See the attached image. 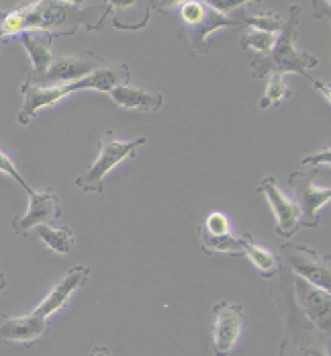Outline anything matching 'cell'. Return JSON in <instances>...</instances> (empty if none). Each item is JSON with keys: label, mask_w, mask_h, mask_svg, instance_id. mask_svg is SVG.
<instances>
[{"label": "cell", "mask_w": 331, "mask_h": 356, "mask_svg": "<svg viewBox=\"0 0 331 356\" xmlns=\"http://www.w3.org/2000/svg\"><path fill=\"white\" fill-rule=\"evenodd\" d=\"M298 19H300V8L293 6L291 8V19L282 27L280 35H276V43L270 49V54L264 56V58H256L252 62V76L254 78H264V76H270V74H285V72L300 74L307 80L311 78L307 70L317 68L319 58L296 47Z\"/></svg>", "instance_id": "cell-2"}, {"label": "cell", "mask_w": 331, "mask_h": 356, "mask_svg": "<svg viewBox=\"0 0 331 356\" xmlns=\"http://www.w3.org/2000/svg\"><path fill=\"white\" fill-rule=\"evenodd\" d=\"M29 199H31L29 211L25 215H21V217H17L12 221V229L17 234H21V236H25L27 232L35 229L37 225H49L53 219H58L62 215L58 195L51 188L49 191H43V193L31 191L29 193Z\"/></svg>", "instance_id": "cell-13"}, {"label": "cell", "mask_w": 331, "mask_h": 356, "mask_svg": "<svg viewBox=\"0 0 331 356\" xmlns=\"http://www.w3.org/2000/svg\"><path fill=\"white\" fill-rule=\"evenodd\" d=\"M92 2H33L27 13V31L25 33H47L53 35H72L78 27L96 29L99 27L88 19L96 15L90 8Z\"/></svg>", "instance_id": "cell-3"}, {"label": "cell", "mask_w": 331, "mask_h": 356, "mask_svg": "<svg viewBox=\"0 0 331 356\" xmlns=\"http://www.w3.org/2000/svg\"><path fill=\"white\" fill-rule=\"evenodd\" d=\"M260 191L266 195L272 211L276 215V232L282 238H293L294 234L305 225L303 221V213L298 209V205L294 203L293 199H289L276 184V178L266 177L260 182Z\"/></svg>", "instance_id": "cell-11"}, {"label": "cell", "mask_w": 331, "mask_h": 356, "mask_svg": "<svg viewBox=\"0 0 331 356\" xmlns=\"http://www.w3.org/2000/svg\"><path fill=\"white\" fill-rule=\"evenodd\" d=\"M19 39L25 45V49H27V54L31 56V62H33V72L29 74V78L43 76L45 72L49 70V66H51V62L56 58L51 54V49H49L51 37L37 35V33H21Z\"/></svg>", "instance_id": "cell-18"}, {"label": "cell", "mask_w": 331, "mask_h": 356, "mask_svg": "<svg viewBox=\"0 0 331 356\" xmlns=\"http://www.w3.org/2000/svg\"><path fill=\"white\" fill-rule=\"evenodd\" d=\"M293 297L298 312L305 316L319 332L330 336L331 321V295L319 286L311 285L298 277H293Z\"/></svg>", "instance_id": "cell-8"}, {"label": "cell", "mask_w": 331, "mask_h": 356, "mask_svg": "<svg viewBox=\"0 0 331 356\" xmlns=\"http://www.w3.org/2000/svg\"><path fill=\"white\" fill-rule=\"evenodd\" d=\"M37 238L43 242L45 248L60 254V256H72L76 250V236L70 227H51V225H37Z\"/></svg>", "instance_id": "cell-19"}, {"label": "cell", "mask_w": 331, "mask_h": 356, "mask_svg": "<svg viewBox=\"0 0 331 356\" xmlns=\"http://www.w3.org/2000/svg\"><path fill=\"white\" fill-rule=\"evenodd\" d=\"M289 281L291 277H285V281H280L276 286L278 295L272 293L285 318V340L280 344L278 356H328V342H323L328 334L319 332L298 312L293 293L289 291Z\"/></svg>", "instance_id": "cell-1"}, {"label": "cell", "mask_w": 331, "mask_h": 356, "mask_svg": "<svg viewBox=\"0 0 331 356\" xmlns=\"http://www.w3.org/2000/svg\"><path fill=\"white\" fill-rule=\"evenodd\" d=\"M49 334V321L35 312L29 316H0V344H33Z\"/></svg>", "instance_id": "cell-12"}, {"label": "cell", "mask_w": 331, "mask_h": 356, "mask_svg": "<svg viewBox=\"0 0 331 356\" xmlns=\"http://www.w3.org/2000/svg\"><path fill=\"white\" fill-rule=\"evenodd\" d=\"M303 164H305V166H319V164L330 166L331 149L330 147H323V149H321L319 154H315V156H305V158H303Z\"/></svg>", "instance_id": "cell-26"}, {"label": "cell", "mask_w": 331, "mask_h": 356, "mask_svg": "<svg viewBox=\"0 0 331 356\" xmlns=\"http://www.w3.org/2000/svg\"><path fill=\"white\" fill-rule=\"evenodd\" d=\"M112 103L121 108H144V111H158L164 105V97L155 92H147L137 86L123 84L109 92Z\"/></svg>", "instance_id": "cell-17"}, {"label": "cell", "mask_w": 331, "mask_h": 356, "mask_svg": "<svg viewBox=\"0 0 331 356\" xmlns=\"http://www.w3.org/2000/svg\"><path fill=\"white\" fill-rule=\"evenodd\" d=\"M282 258L287 260L289 268L294 270L298 279L319 286L323 291L331 289V273H330V258L319 254L317 250L303 246V244H293L287 242L280 250Z\"/></svg>", "instance_id": "cell-6"}, {"label": "cell", "mask_w": 331, "mask_h": 356, "mask_svg": "<svg viewBox=\"0 0 331 356\" xmlns=\"http://www.w3.org/2000/svg\"><path fill=\"white\" fill-rule=\"evenodd\" d=\"M276 43V35L272 33H266V31H256V29H250L246 35L239 39V45L241 49H250V51H256L257 58H264L270 54V49L274 47Z\"/></svg>", "instance_id": "cell-24"}, {"label": "cell", "mask_w": 331, "mask_h": 356, "mask_svg": "<svg viewBox=\"0 0 331 356\" xmlns=\"http://www.w3.org/2000/svg\"><path fill=\"white\" fill-rule=\"evenodd\" d=\"M0 172H2V175H6V177L15 178V180L25 188V193H27V195L33 191V188H31V184H29V182L25 180V177L19 172V168L15 166V162L6 156V152H4L2 147H0Z\"/></svg>", "instance_id": "cell-25"}, {"label": "cell", "mask_w": 331, "mask_h": 356, "mask_svg": "<svg viewBox=\"0 0 331 356\" xmlns=\"http://www.w3.org/2000/svg\"><path fill=\"white\" fill-rule=\"evenodd\" d=\"M88 279H90V268H88V266H74V268H70V270L64 275V279L53 286V289L47 293V297L37 305V316H41V318H45V320L51 318L56 312H60V309L70 301V297H72L80 286L86 285Z\"/></svg>", "instance_id": "cell-14"}, {"label": "cell", "mask_w": 331, "mask_h": 356, "mask_svg": "<svg viewBox=\"0 0 331 356\" xmlns=\"http://www.w3.org/2000/svg\"><path fill=\"white\" fill-rule=\"evenodd\" d=\"M291 97H293V90L285 82V76L282 74H270V82H268V88H266L262 101H260V108L266 111L270 107H278L285 101H289Z\"/></svg>", "instance_id": "cell-22"}, {"label": "cell", "mask_w": 331, "mask_h": 356, "mask_svg": "<svg viewBox=\"0 0 331 356\" xmlns=\"http://www.w3.org/2000/svg\"><path fill=\"white\" fill-rule=\"evenodd\" d=\"M27 13H29V4H23L21 8H17L12 13L0 10V39L19 37L21 33H25L27 31Z\"/></svg>", "instance_id": "cell-23"}, {"label": "cell", "mask_w": 331, "mask_h": 356, "mask_svg": "<svg viewBox=\"0 0 331 356\" xmlns=\"http://www.w3.org/2000/svg\"><path fill=\"white\" fill-rule=\"evenodd\" d=\"M90 356H110V350L107 346H96V348H92Z\"/></svg>", "instance_id": "cell-28"}, {"label": "cell", "mask_w": 331, "mask_h": 356, "mask_svg": "<svg viewBox=\"0 0 331 356\" xmlns=\"http://www.w3.org/2000/svg\"><path fill=\"white\" fill-rule=\"evenodd\" d=\"M4 283H6V281H4V275H2V273H0V291H2V289H4Z\"/></svg>", "instance_id": "cell-29"}, {"label": "cell", "mask_w": 331, "mask_h": 356, "mask_svg": "<svg viewBox=\"0 0 331 356\" xmlns=\"http://www.w3.org/2000/svg\"><path fill=\"white\" fill-rule=\"evenodd\" d=\"M213 353L217 356H227L237 344L244 332V307L237 303H217L213 307Z\"/></svg>", "instance_id": "cell-9"}, {"label": "cell", "mask_w": 331, "mask_h": 356, "mask_svg": "<svg viewBox=\"0 0 331 356\" xmlns=\"http://www.w3.org/2000/svg\"><path fill=\"white\" fill-rule=\"evenodd\" d=\"M244 256H248L252 260V264L260 270V275L264 279H272L278 275V270L282 268V260L276 258L270 250L260 246L254 242L252 236H244Z\"/></svg>", "instance_id": "cell-20"}, {"label": "cell", "mask_w": 331, "mask_h": 356, "mask_svg": "<svg viewBox=\"0 0 331 356\" xmlns=\"http://www.w3.org/2000/svg\"><path fill=\"white\" fill-rule=\"evenodd\" d=\"M21 92H23V107L19 111V123L29 125L41 108L56 105L58 101L68 97L72 92V88H70V84L39 86V84H27L25 82L21 86Z\"/></svg>", "instance_id": "cell-15"}, {"label": "cell", "mask_w": 331, "mask_h": 356, "mask_svg": "<svg viewBox=\"0 0 331 356\" xmlns=\"http://www.w3.org/2000/svg\"><path fill=\"white\" fill-rule=\"evenodd\" d=\"M201 246L205 254H229V256H244V238L233 236L231 232L209 234L201 229Z\"/></svg>", "instance_id": "cell-21"}, {"label": "cell", "mask_w": 331, "mask_h": 356, "mask_svg": "<svg viewBox=\"0 0 331 356\" xmlns=\"http://www.w3.org/2000/svg\"><path fill=\"white\" fill-rule=\"evenodd\" d=\"M178 13L183 19V41L190 54H209V35L223 27L241 29V25L217 10L205 0H184L178 2Z\"/></svg>", "instance_id": "cell-4"}, {"label": "cell", "mask_w": 331, "mask_h": 356, "mask_svg": "<svg viewBox=\"0 0 331 356\" xmlns=\"http://www.w3.org/2000/svg\"><path fill=\"white\" fill-rule=\"evenodd\" d=\"M144 143H146V138H139L133 142H121V140H117L114 131H107L99 143V158L76 178V186L86 193H103L107 175L123 160L133 158L135 152Z\"/></svg>", "instance_id": "cell-5"}, {"label": "cell", "mask_w": 331, "mask_h": 356, "mask_svg": "<svg viewBox=\"0 0 331 356\" xmlns=\"http://www.w3.org/2000/svg\"><path fill=\"white\" fill-rule=\"evenodd\" d=\"M105 64L103 58L94 54L84 56H56L49 70L39 78H27V84H39V86H58V84H74L88 74L101 68Z\"/></svg>", "instance_id": "cell-7"}, {"label": "cell", "mask_w": 331, "mask_h": 356, "mask_svg": "<svg viewBox=\"0 0 331 356\" xmlns=\"http://www.w3.org/2000/svg\"><path fill=\"white\" fill-rule=\"evenodd\" d=\"M309 82L313 84V88L315 90H319L323 97H325V101L330 103L331 101V95H330V84H323V82H319V80H315V78H309Z\"/></svg>", "instance_id": "cell-27"}, {"label": "cell", "mask_w": 331, "mask_h": 356, "mask_svg": "<svg viewBox=\"0 0 331 356\" xmlns=\"http://www.w3.org/2000/svg\"><path fill=\"white\" fill-rule=\"evenodd\" d=\"M315 170L313 172H293L289 177V184L293 186L294 197H296V205L303 213L305 227H317L319 223V209L330 203L331 188H319L315 186Z\"/></svg>", "instance_id": "cell-10"}, {"label": "cell", "mask_w": 331, "mask_h": 356, "mask_svg": "<svg viewBox=\"0 0 331 356\" xmlns=\"http://www.w3.org/2000/svg\"><path fill=\"white\" fill-rule=\"evenodd\" d=\"M131 80V70L127 64H103L101 68L88 74L86 78L78 80L72 84V90H101V92H110L117 86L129 84Z\"/></svg>", "instance_id": "cell-16"}]
</instances>
